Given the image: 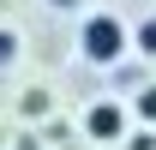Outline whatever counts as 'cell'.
<instances>
[{
    "mask_svg": "<svg viewBox=\"0 0 156 150\" xmlns=\"http://www.w3.org/2000/svg\"><path fill=\"white\" fill-rule=\"evenodd\" d=\"M54 6H78V0H54Z\"/></svg>",
    "mask_w": 156,
    "mask_h": 150,
    "instance_id": "obj_8",
    "label": "cell"
},
{
    "mask_svg": "<svg viewBox=\"0 0 156 150\" xmlns=\"http://www.w3.org/2000/svg\"><path fill=\"white\" fill-rule=\"evenodd\" d=\"M126 150H156V138H150V132H132V144H126Z\"/></svg>",
    "mask_w": 156,
    "mask_h": 150,
    "instance_id": "obj_7",
    "label": "cell"
},
{
    "mask_svg": "<svg viewBox=\"0 0 156 150\" xmlns=\"http://www.w3.org/2000/svg\"><path fill=\"white\" fill-rule=\"evenodd\" d=\"M84 138H96V144L126 138V108H120V102H90V108H84Z\"/></svg>",
    "mask_w": 156,
    "mask_h": 150,
    "instance_id": "obj_2",
    "label": "cell"
},
{
    "mask_svg": "<svg viewBox=\"0 0 156 150\" xmlns=\"http://www.w3.org/2000/svg\"><path fill=\"white\" fill-rule=\"evenodd\" d=\"M138 114H144V120H156V90H138Z\"/></svg>",
    "mask_w": 156,
    "mask_h": 150,
    "instance_id": "obj_6",
    "label": "cell"
},
{
    "mask_svg": "<svg viewBox=\"0 0 156 150\" xmlns=\"http://www.w3.org/2000/svg\"><path fill=\"white\" fill-rule=\"evenodd\" d=\"M18 108L30 114V120H42V114H48V90H24V96H18Z\"/></svg>",
    "mask_w": 156,
    "mask_h": 150,
    "instance_id": "obj_4",
    "label": "cell"
},
{
    "mask_svg": "<svg viewBox=\"0 0 156 150\" xmlns=\"http://www.w3.org/2000/svg\"><path fill=\"white\" fill-rule=\"evenodd\" d=\"M132 48H138V54H156V18H144L132 30Z\"/></svg>",
    "mask_w": 156,
    "mask_h": 150,
    "instance_id": "obj_3",
    "label": "cell"
},
{
    "mask_svg": "<svg viewBox=\"0 0 156 150\" xmlns=\"http://www.w3.org/2000/svg\"><path fill=\"white\" fill-rule=\"evenodd\" d=\"M126 42H132V30H126L114 12H90L84 30H78V48H84V60H96V66H114V60L126 54Z\"/></svg>",
    "mask_w": 156,
    "mask_h": 150,
    "instance_id": "obj_1",
    "label": "cell"
},
{
    "mask_svg": "<svg viewBox=\"0 0 156 150\" xmlns=\"http://www.w3.org/2000/svg\"><path fill=\"white\" fill-rule=\"evenodd\" d=\"M12 60H18V36H12V30H0V66H12Z\"/></svg>",
    "mask_w": 156,
    "mask_h": 150,
    "instance_id": "obj_5",
    "label": "cell"
}]
</instances>
